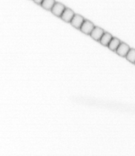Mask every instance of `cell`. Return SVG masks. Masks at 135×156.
Instances as JSON below:
<instances>
[{"mask_svg":"<svg viewBox=\"0 0 135 156\" xmlns=\"http://www.w3.org/2000/svg\"><path fill=\"white\" fill-rule=\"evenodd\" d=\"M94 28H95V27L92 22L88 20H85L81 28H80V30L83 33L87 34H91Z\"/></svg>","mask_w":135,"mask_h":156,"instance_id":"1","label":"cell"},{"mask_svg":"<svg viewBox=\"0 0 135 156\" xmlns=\"http://www.w3.org/2000/svg\"><path fill=\"white\" fill-rule=\"evenodd\" d=\"M65 9H66V8L63 5H62L59 3H55V4L54 5V7L52 8L51 11L55 16H57L58 17H61Z\"/></svg>","mask_w":135,"mask_h":156,"instance_id":"2","label":"cell"},{"mask_svg":"<svg viewBox=\"0 0 135 156\" xmlns=\"http://www.w3.org/2000/svg\"><path fill=\"white\" fill-rule=\"evenodd\" d=\"M84 19L79 15H75L72 20L71 21V25L76 28L80 29L84 22Z\"/></svg>","mask_w":135,"mask_h":156,"instance_id":"3","label":"cell"},{"mask_svg":"<svg viewBox=\"0 0 135 156\" xmlns=\"http://www.w3.org/2000/svg\"><path fill=\"white\" fill-rule=\"evenodd\" d=\"M104 34H105V32L101 28L99 27H95V28L91 33V36L92 38L94 39V40L97 41H100L101 38L102 37Z\"/></svg>","mask_w":135,"mask_h":156,"instance_id":"4","label":"cell"},{"mask_svg":"<svg viewBox=\"0 0 135 156\" xmlns=\"http://www.w3.org/2000/svg\"><path fill=\"white\" fill-rule=\"evenodd\" d=\"M130 49L127 44L121 43L119 47L117 49L116 52H117V54H118L119 55H120L122 57H126V55L128 54V52L130 51Z\"/></svg>","mask_w":135,"mask_h":156,"instance_id":"5","label":"cell"},{"mask_svg":"<svg viewBox=\"0 0 135 156\" xmlns=\"http://www.w3.org/2000/svg\"><path fill=\"white\" fill-rule=\"evenodd\" d=\"M75 14L73 11L69 9H66L62 15L61 18L66 22H71Z\"/></svg>","mask_w":135,"mask_h":156,"instance_id":"6","label":"cell"},{"mask_svg":"<svg viewBox=\"0 0 135 156\" xmlns=\"http://www.w3.org/2000/svg\"><path fill=\"white\" fill-rule=\"evenodd\" d=\"M112 38H113L112 36L109 33H105V34H103V36L101 38V40H100V41L101 44H102L103 45L108 46L109 44L110 43V42L112 40Z\"/></svg>","mask_w":135,"mask_h":156,"instance_id":"7","label":"cell"},{"mask_svg":"<svg viewBox=\"0 0 135 156\" xmlns=\"http://www.w3.org/2000/svg\"><path fill=\"white\" fill-rule=\"evenodd\" d=\"M120 44H121V43H120V41L118 40V39L115 38V37H113V38L112 39V40L111 41L110 43L109 44L108 47H109V48L111 51H116L117 49H118V48L119 47V46H120Z\"/></svg>","mask_w":135,"mask_h":156,"instance_id":"8","label":"cell"},{"mask_svg":"<svg viewBox=\"0 0 135 156\" xmlns=\"http://www.w3.org/2000/svg\"><path fill=\"white\" fill-rule=\"evenodd\" d=\"M55 4V2L54 0H44L41 5L42 6V8L47 10H52Z\"/></svg>","mask_w":135,"mask_h":156,"instance_id":"9","label":"cell"},{"mask_svg":"<svg viewBox=\"0 0 135 156\" xmlns=\"http://www.w3.org/2000/svg\"><path fill=\"white\" fill-rule=\"evenodd\" d=\"M126 58L130 62L135 63V50L130 49L126 56Z\"/></svg>","mask_w":135,"mask_h":156,"instance_id":"10","label":"cell"},{"mask_svg":"<svg viewBox=\"0 0 135 156\" xmlns=\"http://www.w3.org/2000/svg\"><path fill=\"white\" fill-rule=\"evenodd\" d=\"M33 1H34L36 3H37V4H38V5H41L42 3L43 2L44 0H33Z\"/></svg>","mask_w":135,"mask_h":156,"instance_id":"11","label":"cell"}]
</instances>
